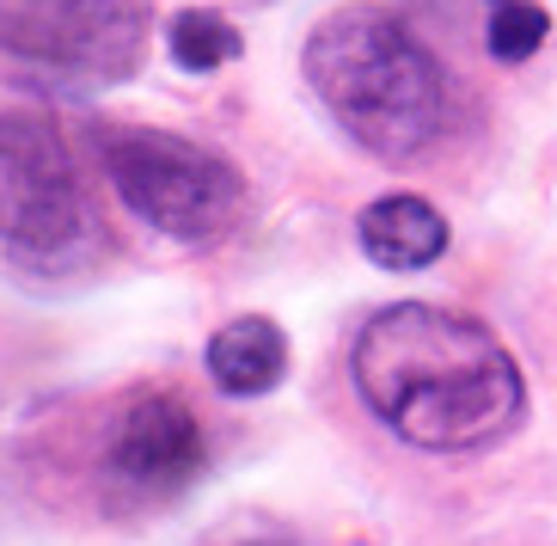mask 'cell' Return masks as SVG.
Here are the masks:
<instances>
[{
	"label": "cell",
	"mask_w": 557,
	"mask_h": 546,
	"mask_svg": "<svg viewBox=\"0 0 557 546\" xmlns=\"http://www.w3.org/2000/svg\"><path fill=\"white\" fill-rule=\"evenodd\" d=\"M349 375L361 405L398 442L429 454L496 448L527 417V381L503 338L429 301H398L368 319Z\"/></svg>",
	"instance_id": "6da1fadb"
},
{
	"label": "cell",
	"mask_w": 557,
	"mask_h": 546,
	"mask_svg": "<svg viewBox=\"0 0 557 546\" xmlns=\"http://www.w3.org/2000/svg\"><path fill=\"white\" fill-rule=\"evenodd\" d=\"M307 86L331 123L374 160H423L454 123V81L423 37L393 7L349 0L325 13L307 37Z\"/></svg>",
	"instance_id": "7a4b0ae2"
},
{
	"label": "cell",
	"mask_w": 557,
	"mask_h": 546,
	"mask_svg": "<svg viewBox=\"0 0 557 546\" xmlns=\"http://www.w3.org/2000/svg\"><path fill=\"white\" fill-rule=\"evenodd\" d=\"M99 246V216L62 130L37 111L0 117V252L32 270H74Z\"/></svg>",
	"instance_id": "3957f363"
},
{
	"label": "cell",
	"mask_w": 557,
	"mask_h": 546,
	"mask_svg": "<svg viewBox=\"0 0 557 546\" xmlns=\"http://www.w3.org/2000/svg\"><path fill=\"white\" fill-rule=\"evenodd\" d=\"M104 179L153 233L184 246H214L246 221V179L214 148L172 130H111Z\"/></svg>",
	"instance_id": "277c9868"
},
{
	"label": "cell",
	"mask_w": 557,
	"mask_h": 546,
	"mask_svg": "<svg viewBox=\"0 0 557 546\" xmlns=\"http://www.w3.org/2000/svg\"><path fill=\"white\" fill-rule=\"evenodd\" d=\"M148 50V0H0V56L55 81H129Z\"/></svg>",
	"instance_id": "5b68a950"
},
{
	"label": "cell",
	"mask_w": 557,
	"mask_h": 546,
	"mask_svg": "<svg viewBox=\"0 0 557 546\" xmlns=\"http://www.w3.org/2000/svg\"><path fill=\"white\" fill-rule=\"evenodd\" d=\"M202 466H209V442H202L197 412L178 393L141 387L123 399V412L111 417V442H104V473L116 480V492L165 503L184 485H197Z\"/></svg>",
	"instance_id": "8992f818"
},
{
	"label": "cell",
	"mask_w": 557,
	"mask_h": 546,
	"mask_svg": "<svg viewBox=\"0 0 557 546\" xmlns=\"http://www.w3.org/2000/svg\"><path fill=\"white\" fill-rule=\"evenodd\" d=\"M356 240L368 252V265L380 270H429L447 252V216L423 197H374L356 216Z\"/></svg>",
	"instance_id": "52a82bcc"
},
{
	"label": "cell",
	"mask_w": 557,
	"mask_h": 546,
	"mask_svg": "<svg viewBox=\"0 0 557 546\" xmlns=\"http://www.w3.org/2000/svg\"><path fill=\"white\" fill-rule=\"evenodd\" d=\"M288 375V338H282L276 319L246 314L221 326L209 338V381L221 393H239V399H258Z\"/></svg>",
	"instance_id": "ba28073f"
},
{
	"label": "cell",
	"mask_w": 557,
	"mask_h": 546,
	"mask_svg": "<svg viewBox=\"0 0 557 546\" xmlns=\"http://www.w3.org/2000/svg\"><path fill=\"white\" fill-rule=\"evenodd\" d=\"M165 50L184 74H214V68H227L233 56L246 50V37L233 25L227 13H214V7H184L172 25H165Z\"/></svg>",
	"instance_id": "9c48e42d"
},
{
	"label": "cell",
	"mask_w": 557,
	"mask_h": 546,
	"mask_svg": "<svg viewBox=\"0 0 557 546\" xmlns=\"http://www.w3.org/2000/svg\"><path fill=\"white\" fill-rule=\"evenodd\" d=\"M552 32V13L540 0H491V56L496 62H527V56L545 44Z\"/></svg>",
	"instance_id": "30bf717a"
}]
</instances>
